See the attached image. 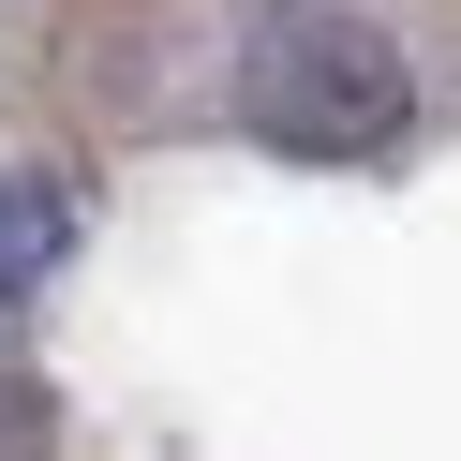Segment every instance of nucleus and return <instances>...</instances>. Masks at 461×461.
Returning <instances> with one entry per match:
<instances>
[{
    "mask_svg": "<svg viewBox=\"0 0 461 461\" xmlns=\"http://www.w3.org/2000/svg\"><path fill=\"white\" fill-rule=\"evenodd\" d=\"M60 447V417H45V387L31 372H0V461H45Z\"/></svg>",
    "mask_w": 461,
    "mask_h": 461,
    "instance_id": "nucleus-3",
    "label": "nucleus"
},
{
    "mask_svg": "<svg viewBox=\"0 0 461 461\" xmlns=\"http://www.w3.org/2000/svg\"><path fill=\"white\" fill-rule=\"evenodd\" d=\"M253 104H268L283 149H372V134L402 120V60L357 15H283V31L253 45Z\"/></svg>",
    "mask_w": 461,
    "mask_h": 461,
    "instance_id": "nucleus-1",
    "label": "nucleus"
},
{
    "mask_svg": "<svg viewBox=\"0 0 461 461\" xmlns=\"http://www.w3.org/2000/svg\"><path fill=\"white\" fill-rule=\"evenodd\" d=\"M60 239H75V194L60 179H0V298L60 268Z\"/></svg>",
    "mask_w": 461,
    "mask_h": 461,
    "instance_id": "nucleus-2",
    "label": "nucleus"
}]
</instances>
